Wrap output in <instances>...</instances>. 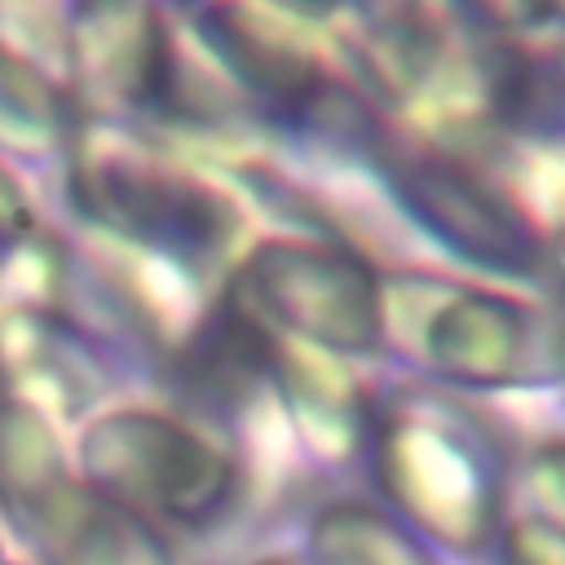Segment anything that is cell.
Instances as JSON below:
<instances>
[{"label": "cell", "instance_id": "6da1fadb", "mask_svg": "<svg viewBox=\"0 0 565 565\" xmlns=\"http://www.w3.org/2000/svg\"><path fill=\"white\" fill-rule=\"evenodd\" d=\"M225 300L327 353H375L388 340L384 282L349 243H265L243 260Z\"/></svg>", "mask_w": 565, "mask_h": 565}, {"label": "cell", "instance_id": "7a4b0ae2", "mask_svg": "<svg viewBox=\"0 0 565 565\" xmlns=\"http://www.w3.org/2000/svg\"><path fill=\"white\" fill-rule=\"evenodd\" d=\"M384 486L437 534L472 543L486 534L499 490V455L446 397L411 393L380 419Z\"/></svg>", "mask_w": 565, "mask_h": 565}, {"label": "cell", "instance_id": "3957f363", "mask_svg": "<svg viewBox=\"0 0 565 565\" xmlns=\"http://www.w3.org/2000/svg\"><path fill=\"white\" fill-rule=\"evenodd\" d=\"M380 163L397 203L446 252L503 278H525L543 265V234L534 216L472 163L446 150L388 141H380Z\"/></svg>", "mask_w": 565, "mask_h": 565}, {"label": "cell", "instance_id": "277c9868", "mask_svg": "<svg viewBox=\"0 0 565 565\" xmlns=\"http://www.w3.org/2000/svg\"><path fill=\"white\" fill-rule=\"evenodd\" d=\"M75 203L110 234L172 260L221 256L238 230L234 207L207 181L132 154H84L75 163Z\"/></svg>", "mask_w": 565, "mask_h": 565}, {"label": "cell", "instance_id": "5b68a950", "mask_svg": "<svg viewBox=\"0 0 565 565\" xmlns=\"http://www.w3.org/2000/svg\"><path fill=\"white\" fill-rule=\"evenodd\" d=\"M75 93L102 110H172L177 49L150 0H79L66 31Z\"/></svg>", "mask_w": 565, "mask_h": 565}, {"label": "cell", "instance_id": "8992f818", "mask_svg": "<svg viewBox=\"0 0 565 565\" xmlns=\"http://www.w3.org/2000/svg\"><path fill=\"white\" fill-rule=\"evenodd\" d=\"M84 455L106 486L128 499H150L177 516L212 512L230 499L234 481V468L194 428L141 411L106 415L88 433Z\"/></svg>", "mask_w": 565, "mask_h": 565}, {"label": "cell", "instance_id": "52a82bcc", "mask_svg": "<svg viewBox=\"0 0 565 565\" xmlns=\"http://www.w3.org/2000/svg\"><path fill=\"white\" fill-rule=\"evenodd\" d=\"M199 35L212 49L216 66L243 88V97L274 115L278 124H300L309 106L322 97L331 75L322 62L269 18L252 13L247 4L216 0L199 13Z\"/></svg>", "mask_w": 565, "mask_h": 565}, {"label": "cell", "instance_id": "ba28073f", "mask_svg": "<svg viewBox=\"0 0 565 565\" xmlns=\"http://www.w3.org/2000/svg\"><path fill=\"white\" fill-rule=\"evenodd\" d=\"M534 344V313L486 287L450 291L424 322L419 349L424 362L463 388H503L521 375Z\"/></svg>", "mask_w": 565, "mask_h": 565}, {"label": "cell", "instance_id": "9c48e42d", "mask_svg": "<svg viewBox=\"0 0 565 565\" xmlns=\"http://www.w3.org/2000/svg\"><path fill=\"white\" fill-rule=\"evenodd\" d=\"M75 132L71 93L40 75L18 53L0 49V150L44 154Z\"/></svg>", "mask_w": 565, "mask_h": 565}, {"label": "cell", "instance_id": "30bf717a", "mask_svg": "<svg viewBox=\"0 0 565 565\" xmlns=\"http://www.w3.org/2000/svg\"><path fill=\"white\" fill-rule=\"evenodd\" d=\"M57 472V446L35 406L22 397H0V481H44Z\"/></svg>", "mask_w": 565, "mask_h": 565}, {"label": "cell", "instance_id": "8fae6325", "mask_svg": "<svg viewBox=\"0 0 565 565\" xmlns=\"http://www.w3.org/2000/svg\"><path fill=\"white\" fill-rule=\"evenodd\" d=\"M322 543L340 547V556H349L353 565H428L397 525H388L366 508L331 512L322 521Z\"/></svg>", "mask_w": 565, "mask_h": 565}, {"label": "cell", "instance_id": "7c38bea8", "mask_svg": "<svg viewBox=\"0 0 565 565\" xmlns=\"http://www.w3.org/2000/svg\"><path fill=\"white\" fill-rule=\"evenodd\" d=\"M459 4H463V13L472 22H490V26H503V31L539 26L556 9V0H459Z\"/></svg>", "mask_w": 565, "mask_h": 565}, {"label": "cell", "instance_id": "4fadbf2b", "mask_svg": "<svg viewBox=\"0 0 565 565\" xmlns=\"http://www.w3.org/2000/svg\"><path fill=\"white\" fill-rule=\"evenodd\" d=\"M26 225H31V212H26L22 194H18V185L4 181V172H0V243L13 238V234H22Z\"/></svg>", "mask_w": 565, "mask_h": 565}, {"label": "cell", "instance_id": "5bb4252c", "mask_svg": "<svg viewBox=\"0 0 565 565\" xmlns=\"http://www.w3.org/2000/svg\"><path fill=\"white\" fill-rule=\"evenodd\" d=\"M539 472H543V486L565 499V446L543 450V455H539Z\"/></svg>", "mask_w": 565, "mask_h": 565}, {"label": "cell", "instance_id": "9a60e30c", "mask_svg": "<svg viewBox=\"0 0 565 565\" xmlns=\"http://www.w3.org/2000/svg\"><path fill=\"white\" fill-rule=\"evenodd\" d=\"M269 4H282V9H296V13H327L340 0H269Z\"/></svg>", "mask_w": 565, "mask_h": 565}]
</instances>
